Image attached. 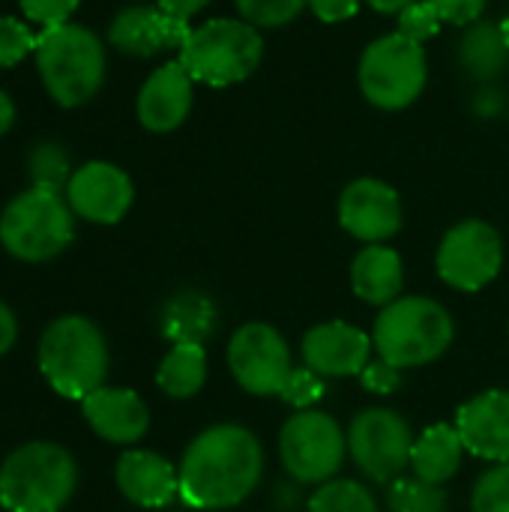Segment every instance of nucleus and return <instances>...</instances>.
<instances>
[{"mask_svg":"<svg viewBox=\"0 0 509 512\" xmlns=\"http://www.w3.org/2000/svg\"><path fill=\"white\" fill-rule=\"evenodd\" d=\"M180 498L195 510H234L264 477L261 441L237 423H216L195 435L180 465Z\"/></svg>","mask_w":509,"mask_h":512,"instance_id":"f257e3e1","label":"nucleus"},{"mask_svg":"<svg viewBox=\"0 0 509 512\" xmlns=\"http://www.w3.org/2000/svg\"><path fill=\"white\" fill-rule=\"evenodd\" d=\"M36 72L60 108L87 105L105 84V42L84 24L66 21L36 33Z\"/></svg>","mask_w":509,"mask_h":512,"instance_id":"f03ea898","label":"nucleus"},{"mask_svg":"<svg viewBox=\"0 0 509 512\" xmlns=\"http://www.w3.org/2000/svg\"><path fill=\"white\" fill-rule=\"evenodd\" d=\"M108 363V342L84 315L54 318L39 339V372L63 399L84 402L90 393L105 387Z\"/></svg>","mask_w":509,"mask_h":512,"instance_id":"7ed1b4c3","label":"nucleus"},{"mask_svg":"<svg viewBox=\"0 0 509 512\" xmlns=\"http://www.w3.org/2000/svg\"><path fill=\"white\" fill-rule=\"evenodd\" d=\"M75 486L72 453L51 441L21 444L0 465V507L6 512H60Z\"/></svg>","mask_w":509,"mask_h":512,"instance_id":"20e7f679","label":"nucleus"},{"mask_svg":"<svg viewBox=\"0 0 509 512\" xmlns=\"http://www.w3.org/2000/svg\"><path fill=\"white\" fill-rule=\"evenodd\" d=\"M453 336V315L432 297L420 294L399 297L384 306L372 330L378 357L396 369H417L435 363L447 354Z\"/></svg>","mask_w":509,"mask_h":512,"instance_id":"39448f33","label":"nucleus"},{"mask_svg":"<svg viewBox=\"0 0 509 512\" xmlns=\"http://www.w3.org/2000/svg\"><path fill=\"white\" fill-rule=\"evenodd\" d=\"M75 240V213L63 192L30 186L0 213V246L24 261L42 264L57 258Z\"/></svg>","mask_w":509,"mask_h":512,"instance_id":"423d86ee","label":"nucleus"},{"mask_svg":"<svg viewBox=\"0 0 509 512\" xmlns=\"http://www.w3.org/2000/svg\"><path fill=\"white\" fill-rule=\"evenodd\" d=\"M264 57L261 30L243 18H210L192 27L180 48L186 72L207 87H231L246 81Z\"/></svg>","mask_w":509,"mask_h":512,"instance_id":"0eeeda50","label":"nucleus"},{"mask_svg":"<svg viewBox=\"0 0 509 512\" xmlns=\"http://www.w3.org/2000/svg\"><path fill=\"white\" fill-rule=\"evenodd\" d=\"M429 78L426 48L408 36L387 33L366 45L357 69L363 96L381 111H402L420 99Z\"/></svg>","mask_w":509,"mask_h":512,"instance_id":"6e6552de","label":"nucleus"},{"mask_svg":"<svg viewBox=\"0 0 509 512\" xmlns=\"http://www.w3.org/2000/svg\"><path fill=\"white\" fill-rule=\"evenodd\" d=\"M348 453V435L336 417L324 411H297L279 432V456L285 471L306 486L336 480Z\"/></svg>","mask_w":509,"mask_h":512,"instance_id":"1a4fd4ad","label":"nucleus"},{"mask_svg":"<svg viewBox=\"0 0 509 512\" xmlns=\"http://www.w3.org/2000/svg\"><path fill=\"white\" fill-rule=\"evenodd\" d=\"M348 453L354 465L381 486L405 474L414 453L411 423L393 408H366L348 426Z\"/></svg>","mask_w":509,"mask_h":512,"instance_id":"9d476101","label":"nucleus"},{"mask_svg":"<svg viewBox=\"0 0 509 512\" xmlns=\"http://www.w3.org/2000/svg\"><path fill=\"white\" fill-rule=\"evenodd\" d=\"M438 276L456 291H483L504 267V240L483 219L453 225L438 246Z\"/></svg>","mask_w":509,"mask_h":512,"instance_id":"9b49d317","label":"nucleus"},{"mask_svg":"<svg viewBox=\"0 0 509 512\" xmlns=\"http://www.w3.org/2000/svg\"><path fill=\"white\" fill-rule=\"evenodd\" d=\"M228 369L246 393L279 396L294 369L291 348L276 327L249 321L228 342Z\"/></svg>","mask_w":509,"mask_h":512,"instance_id":"f8f14e48","label":"nucleus"},{"mask_svg":"<svg viewBox=\"0 0 509 512\" xmlns=\"http://www.w3.org/2000/svg\"><path fill=\"white\" fill-rule=\"evenodd\" d=\"M63 195L78 219L93 225H117L135 201V186L120 165L93 159L72 171Z\"/></svg>","mask_w":509,"mask_h":512,"instance_id":"ddd939ff","label":"nucleus"},{"mask_svg":"<svg viewBox=\"0 0 509 512\" xmlns=\"http://www.w3.org/2000/svg\"><path fill=\"white\" fill-rule=\"evenodd\" d=\"M339 225L366 246L387 243L402 228V198L384 180L357 177L339 195Z\"/></svg>","mask_w":509,"mask_h":512,"instance_id":"4468645a","label":"nucleus"},{"mask_svg":"<svg viewBox=\"0 0 509 512\" xmlns=\"http://www.w3.org/2000/svg\"><path fill=\"white\" fill-rule=\"evenodd\" d=\"M372 351V336L348 321H324L303 336V363L321 378L363 375L372 363Z\"/></svg>","mask_w":509,"mask_h":512,"instance_id":"2eb2a0df","label":"nucleus"},{"mask_svg":"<svg viewBox=\"0 0 509 512\" xmlns=\"http://www.w3.org/2000/svg\"><path fill=\"white\" fill-rule=\"evenodd\" d=\"M192 27L186 18L159 6H126L108 24V42L129 57H153L165 48H183Z\"/></svg>","mask_w":509,"mask_h":512,"instance_id":"dca6fc26","label":"nucleus"},{"mask_svg":"<svg viewBox=\"0 0 509 512\" xmlns=\"http://www.w3.org/2000/svg\"><path fill=\"white\" fill-rule=\"evenodd\" d=\"M195 102V78L186 72L180 60H168L147 75L138 90L135 114L147 132H174L183 126Z\"/></svg>","mask_w":509,"mask_h":512,"instance_id":"f3484780","label":"nucleus"},{"mask_svg":"<svg viewBox=\"0 0 509 512\" xmlns=\"http://www.w3.org/2000/svg\"><path fill=\"white\" fill-rule=\"evenodd\" d=\"M459 438L465 450L477 459L507 465L509 462V393L507 390H486L468 399L456 411Z\"/></svg>","mask_w":509,"mask_h":512,"instance_id":"a211bd4d","label":"nucleus"},{"mask_svg":"<svg viewBox=\"0 0 509 512\" xmlns=\"http://www.w3.org/2000/svg\"><path fill=\"white\" fill-rule=\"evenodd\" d=\"M81 411L87 426L117 447H135L150 429V408L129 387H99L81 402Z\"/></svg>","mask_w":509,"mask_h":512,"instance_id":"6ab92c4d","label":"nucleus"},{"mask_svg":"<svg viewBox=\"0 0 509 512\" xmlns=\"http://www.w3.org/2000/svg\"><path fill=\"white\" fill-rule=\"evenodd\" d=\"M114 480L120 495L144 510H162L180 495V471L153 450H126L117 459Z\"/></svg>","mask_w":509,"mask_h":512,"instance_id":"aec40b11","label":"nucleus"},{"mask_svg":"<svg viewBox=\"0 0 509 512\" xmlns=\"http://www.w3.org/2000/svg\"><path fill=\"white\" fill-rule=\"evenodd\" d=\"M402 285H405V267L396 249L384 243H372L357 252L351 264V288L363 303L384 309L402 297Z\"/></svg>","mask_w":509,"mask_h":512,"instance_id":"412c9836","label":"nucleus"},{"mask_svg":"<svg viewBox=\"0 0 509 512\" xmlns=\"http://www.w3.org/2000/svg\"><path fill=\"white\" fill-rule=\"evenodd\" d=\"M462 456H465V444L459 438V429L450 423H438V426H429L414 441L411 471H414V477H420L426 483L444 486L459 474Z\"/></svg>","mask_w":509,"mask_h":512,"instance_id":"4be33fe9","label":"nucleus"},{"mask_svg":"<svg viewBox=\"0 0 509 512\" xmlns=\"http://www.w3.org/2000/svg\"><path fill=\"white\" fill-rule=\"evenodd\" d=\"M459 63L480 84L498 81L509 69V45L501 21H474L459 42Z\"/></svg>","mask_w":509,"mask_h":512,"instance_id":"5701e85b","label":"nucleus"},{"mask_svg":"<svg viewBox=\"0 0 509 512\" xmlns=\"http://www.w3.org/2000/svg\"><path fill=\"white\" fill-rule=\"evenodd\" d=\"M216 306L201 291H180L162 309V336L174 345H204L216 330Z\"/></svg>","mask_w":509,"mask_h":512,"instance_id":"b1692460","label":"nucleus"},{"mask_svg":"<svg viewBox=\"0 0 509 512\" xmlns=\"http://www.w3.org/2000/svg\"><path fill=\"white\" fill-rule=\"evenodd\" d=\"M207 381V351L204 345H171L156 369V384L171 399H192Z\"/></svg>","mask_w":509,"mask_h":512,"instance_id":"393cba45","label":"nucleus"},{"mask_svg":"<svg viewBox=\"0 0 509 512\" xmlns=\"http://www.w3.org/2000/svg\"><path fill=\"white\" fill-rule=\"evenodd\" d=\"M390 512H450V498L441 486L420 477H399L387 492Z\"/></svg>","mask_w":509,"mask_h":512,"instance_id":"a878e982","label":"nucleus"},{"mask_svg":"<svg viewBox=\"0 0 509 512\" xmlns=\"http://www.w3.org/2000/svg\"><path fill=\"white\" fill-rule=\"evenodd\" d=\"M309 512H381L375 495L357 480H330L318 486L309 501Z\"/></svg>","mask_w":509,"mask_h":512,"instance_id":"bb28decb","label":"nucleus"},{"mask_svg":"<svg viewBox=\"0 0 509 512\" xmlns=\"http://www.w3.org/2000/svg\"><path fill=\"white\" fill-rule=\"evenodd\" d=\"M27 174L33 180L30 186H45V189L66 192V183L72 177L69 153L60 144H54V141H42L27 156Z\"/></svg>","mask_w":509,"mask_h":512,"instance_id":"cd10ccee","label":"nucleus"},{"mask_svg":"<svg viewBox=\"0 0 509 512\" xmlns=\"http://www.w3.org/2000/svg\"><path fill=\"white\" fill-rule=\"evenodd\" d=\"M234 3L240 18L258 30L285 27L309 6V0H234Z\"/></svg>","mask_w":509,"mask_h":512,"instance_id":"c85d7f7f","label":"nucleus"},{"mask_svg":"<svg viewBox=\"0 0 509 512\" xmlns=\"http://www.w3.org/2000/svg\"><path fill=\"white\" fill-rule=\"evenodd\" d=\"M36 51V33L15 15H0V69H12Z\"/></svg>","mask_w":509,"mask_h":512,"instance_id":"c756f323","label":"nucleus"},{"mask_svg":"<svg viewBox=\"0 0 509 512\" xmlns=\"http://www.w3.org/2000/svg\"><path fill=\"white\" fill-rule=\"evenodd\" d=\"M474 512H509V462L492 465L471 492Z\"/></svg>","mask_w":509,"mask_h":512,"instance_id":"7c9ffc66","label":"nucleus"},{"mask_svg":"<svg viewBox=\"0 0 509 512\" xmlns=\"http://www.w3.org/2000/svg\"><path fill=\"white\" fill-rule=\"evenodd\" d=\"M324 396H327V381L318 372H312L309 366H300V369L294 366L288 381H285V387H282V393H279V399L288 402L297 411H309Z\"/></svg>","mask_w":509,"mask_h":512,"instance_id":"2f4dec72","label":"nucleus"},{"mask_svg":"<svg viewBox=\"0 0 509 512\" xmlns=\"http://www.w3.org/2000/svg\"><path fill=\"white\" fill-rule=\"evenodd\" d=\"M441 30V15L435 12V6L429 0H414L411 6H405L399 12V33L414 39V42H426Z\"/></svg>","mask_w":509,"mask_h":512,"instance_id":"473e14b6","label":"nucleus"},{"mask_svg":"<svg viewBox=\"0 0 509 512\" xmlns=\"http://www.w3.org/2000/svg\"><path fill=\"white\" fill-rule=\"evenodd\" d=\"M21 12L27 21L39 24L42 27H57V24H66L75 9L81 6V0H18Z\"/></svg>","mask_w":509,"mask_h":512,"instance_id":"72a5a7b5","label":"nucleus"},{"mask_svg":"<svg viewBox=\"0 0 509 512\" xmlns=\"http://www.w3.org/2000/svg\"><path fill=\"white\" fill-rule=\"evenodd\" d=\"M360 384H363L369 393H375V396H390V393H396V390L402 387V369H396V366H390V363H384V360L378 357L375 363H369V366L363 369Z\"/></svg>","mask_w":509,"mask_h":512,"instance_id":"f704fd0d","label":"nucleus"},{"mask_svg":"<svg viewBox=\"0 0 509 512\" xmlns=\"http://www.w3.org/2000/svg\"><path fill=\"white\" fill-rule=\"evenodd\" d=\"M429 3L441 15V21L462 24V27H471L486 12V0H429Z\"/></svg>","mask_w":509,"mask_h":512,"instance_id":"c9c22d12","label":"nucleus"},{"mask_svg":"<svg viewBox=\"0 0 509 512\" xmlns=\"http://www.w3.org/2000/svg\"><path fill=\"white\" fill-rule=\"evenodd\" d=\"M309 9L324 24H342L360 12V0H309Z\"/></svg>","mask_w":509,"mask_h":512,"instance_id":"e433bc0d","label":"nucleus"},{"mask_svg":"<svg viewBox=\"0 0 509 512\" xmlns=\"http://www.w3.org/2000/svg\"><path fill=\"white\" fill-rule=\"evenodd\" d=\"M18 339V321H15V312L0 300V357L12 351Z\"/></svg>","mask_w":509,"mask_h":512,"instance_id":"4c0bfd02","label":"nucleus"},{"mask_svg":"<svg viewBox=\"0 0 509 512\" xmlns=\"http://www.w3.org/2000/svg\"><path fill=\"white\" fill-rule=\"evenodd\" d=\"M207 3H210V0H156L159 9H165L168 15L186 18V21H189L192 15H198Z\"/></svg>","mask_w":509,"mask_h":512,"instance_id":"58836bf2","label":"nucleus"},{"mask_svg":"<svg viewBox=\"0 0 509 512\" xmlns=\"http://www.w3.org/2000/svg\"><path fill=\"white\" fill-rule=\"evenodd\" d=\"M474 111L480 114V117H498V111H501V96H498V90H480L477 96H474Z\"/></svg>","mask_w":509,"mask_h":512,"instance_id":"ea45409f","label":"nucleus"},{"mask_svg":"<svg viewBox=\"0 0 509 512\" xmlns=\"http://www.w3.org/2000/svg\"><path fill=\"white\" fill-rule=\"evenodd\" d=\"M15 117H18V111H15V99L0 87V138L15 126Z\"/></svg>","mask_w":509,"mask_h":512,"instance_id":"a19ab883","label":"nucleus"},{"mask_svg":"<svg viewBox=\"0 0 509 512\" xmlns=\"http://www.w3.org/2000/svg\"><path fill=\"white\" fill-rule=\"evenodd\" d=\"M375 12H381V15H399L405 6H411L414 0H366Z\"/></svg>","mask_w":509,"mask_h":512,"instance_id":"79ce46f5","label":"nucleus"},{"mask_svg":"<svg viewBox=\"0 0 509 512\" xmlns=\"http://www.w3.org/2000/svg\"><path fill=\"white\" fill-rule=\"evenodd\" d=\"M501 30H504V39H507V45H509V15L501 21Z\"/></svg>","mask_w":509,"mask_h":512,"instance_id":"37998d69","label":"nucleus"}]
</instances>
